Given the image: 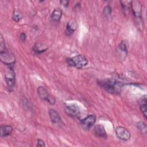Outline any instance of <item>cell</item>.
<instances>
[{
	"mask_svg": "<svg viewBox=\"0 0 147 147\" xmlns=\"http://www.w3.org/2000/svg\"><path fill=\"white\" fill-rule=\"evenodd\" d=\"M130 9L134 16L137 27L140 30H143L144 23L142 16V5L141 2L139 1H131Z\"/></svg>",
	"mask_w": 147,
	"mask_h": 147,
	"instance_id": "7a4b0ae2",
	"label": "cell"
},
{
	"mask_svg": "<svg viewBox=\"0 0 147 147\" xmlns=\"http://www.w3.org/2000/svg\"><path fill=\"white\" fill-rule=\"evenodd\" d=\"M65 109L67 114L72 118H79L80 115V109L76 103H65Z\"/></svg>",
	"mask_w": 147,
	"mask_h": 147,
	"instance_id": "52a82bcc",
	"label": "cell"
},
{
	"mask_svg": "<svg viewBox=\"0 0 147 147\" xmlns=\"http://www.w3.org/2000/svg\"><path fill=\"white\" fill-rule=\"evenodd\" d=\"M121 3V6L122 7L123 9V10L125 11L126 10H128L129 9H130L131 7V1H120Z\"/></svg>",
	"mask_w": 147,
	"mask_h": 147,
	"instance_id": "ffe728a7",
	"label": "cell"
},
{
	"mask_svg": "<svg viewBox=\"0 0 147 147\" xmlns=\"http://www.w3.org/2000/svg\"><path fill=\"white\" fill-rule=\"evenodd\" d=\"M95 122V115L94 114H91L82 119L80 122V125L83 129L85 130H88L94 125Z\"/></svg>",
	"mask_w": 147,
	"mask_h": 147,
	"instance_id": "ba28073f",
	"label": "cell"
},
{
	"mask_svg": "<svg viewBox=\"0 0 147 147\" xmlns=\"http://www.w3.org/2000/svg\"><path fill=\"white\" fill-rule=\"evenodd\" d=\"M49 115L50 119L53 123L58 125L59 126L61 124H63L59 114L54 109H51L49 110Z\"/></svg>",
	"mask_w": 147,
	"mask_h": 147,
	"instance_id": "8fae6325",
	"label": "cell"
},
{
	"mask_svg": "<svg viewBox=\"0 0 147 147\" xmlns=\"http://www.w3.org/2000/svg\"><path fill=\"white\" fill-rule=\"evenodd\" d=\"M137 127L140 131L143 134H146L147 133V126L145 122L140 121L137 123Z\"/></svg>",
	"mask_w": 147,
	"mask_h": 147,
	"instance_id": "e0dca14e",
	"label": "cell"
},
{
	"mask_svg": "<svg viewBox=\"0 0 147 147\" xmlns=\"http://www.w3.org/2000/svg\"><path fill=\"white\" fill-rule=\"evenodd\" d=\"M62 15H63L62 10L59 9H54L53 11H52L50 16V18L51 21L53 22H59L60 21Z\"/></svg>",
	"mask_w": 147,
	"mask_h": 147,
	"instance_id": "5bb4252c",
	"label": "cell"
},
{
	"mask_svg": "<svg viewBox=\"0 0 147 147\" xmlns=\"http://www.w3.org/2000/svg\"><path fill=\"white\" fill-rule=\"evenodd\" d=\"M0 59L7 66H13L16 62L14 55L9 52L6 48L4 50L0 51Z\"/></svg>",
	"mask_w": 147,
	"mask_h": 147,
	"instance_id": "5b68a950",
	"label": "cell"
},
{
	"mask_svg": "<svg viewBox=\"0 0 147 147\" xmlns=\"http://www.w3.org/2000/svg\"><path fill=\"white\" fill-rule=\"evenodd\" d=\"M112 11V9L110 5H107L106 6L103 10V14L105 16L107 17L109 16H110L111 13Z\"/></svg>",
	"mask_w": 147,
	"mask_h": 147,
	"instance_id": "44dd1931",
	"label": "cell"
},
{
	"mask_svg": "<svg viewBox=\"0 0 147 147\" xmlns=\"http://www.w3.org/2000/svg\"><path fill=\"white\" fill-rule=\"evenodd\" d=\"M37 94L41 99L47 101L50 105H53L55 103L56 98L50 94L48 91L44 87L39 86L37 88Z\"/></svg>",
	"mask_w": 147,
	"mask_h": 147,
	"instance_id": "8992f818",
	"label": "cell"
},
{
	"mask_svg": "<svg viewBox=\"0 0 147 147\" xmlns=\"http://www.w3.org/2000/svg\"><path fill=\"white\" fill-rule=\"evenodd\" d=\"M92 133L96 137L102 138H107V134L105 127L101 125H96L95 126L92 130Z\"/></svg>",
	"mask_w": 147,
	"mask_h": 147,
	"instance_id": "30bf717a",
	"label": "cell"
},
{
	"mask_svg": "<svg viewBox=\"0 0 147 147\" xmlns=\"http://www.w3.org/2000/svg\"><path fill=\"white\" fill-rule=\"evenodd\" d=\"M66 62L69 66L82 69L88 64V60L83 55H78L74 57L67 58Z\"/></svg>",
	"mask_w": 147,
	"mask_h": 147,
	"instance_id": "3957f363",
	"label": "cell"
},
{
	"mask_svg": "<svg viewBox=\"0 0 147 147\" xmlns=\"http://www.w3.org/2000/svg\"><path fill=\"white\" fill-rule=\"evenodd\" d=\"M76 29V25L75 23L68 22L66 26V29L65 30V35L67 36H71L74 34Z\"/></svg>",
	"mask_w": 147,
	"mask_h": 147,
	"instance_id": "2e32d148",
	"label": "cell"
},
{
	"mask_svg": "<svg viewBox=\"0 0 147 147\" xmlns=\"http://www.w3.org/2000/svg\"><path fill=\"white\" fill-rule=\"evenodd\" d=\"M146 97L145 95L144 96H142L139 100V106L140 109L142 113V115H144L145 119H147V115H146Z\"/></svg>",
	"mask_w": 147,
	"mask_h": 147,
	"instance_id": "9a60e30c",
	"label": "cell"
},
{
	"mask_svg": "<svg viewBox=\"0 0 147 147\" xmlns=\"http://www.w3.org/2000/svg\"><path fill=\"white\" fill-rule=\"evenodd\" d=\"M115 134L117 137L122 141H128L131 137L130 132L123 126H117L115 129Z\"/></svg>",
	"mask_w": 147,
	"mask_h": 147,
	"instance_id": "9c48e42d",
	"label": "cell"
},
{
	"mask_svg": "<svg viewBox=\"0 0 147 147\" xmlns=\"http://www.w3.org/2000/svg\"><path fill=\"white\" fill-rule=\"evenodd\" d=\"M20 40L22 42L25 41L26 40V34L24 32H22L20 34Z\"/></svg>",
	"mask_w": 147,
	"mask_h": 147,
	"instance_id": "603a6c76",
	"label": "cell"
},
{
	"mask_svg": "<svg viewBox=\"0 0 147 147\" xmlns=\"http://www.w3.org/2000/svg\"><path fill=\"white\" fill-rule=\"evenodd\" d=\"M60 3L64 7H67L69 5V1H66V0H63V1H60Z\"/></svg>",
	"mask_w": 147,
	"mask_h": 147,
	"instance_id": "cb8c5ba5",
	"label": "cell"
},
{
	"mask_svg": "<svg viewBox=\"0 0 147 147\" xmlns=\"http://www.w3.org/2000/svg\"><path fill=\"white\" fill-rule=\"evenodd\" d=\"M4 75L9 91H13L16 84V75L13 66H7L5 70Z\"/></svg>",
	"mask_w": 147,
	"mask_h": 147,
	"instance_id": "277c9868",
	"label": "cell"
},
{
	"mask_svg": "<svg viewBox=\"0 0 147 147\" xmlns=\"http://www.w3.org/2000/svg\"><path fill=\"white\" fill-rule=\"evenodd\" d=\"M12 18L14 21L19 22L22 18V15L19 11L14 10Z\"/></svg>",
	"mask_w": 147,
	"mask_h": 147,
	"instance_id": "d6986e66",
	"label": "cell"
},
{
	"mask_svg": "<svg viewBox=\"0 0 147 147\" xmlns=\"http://www.w3.org/2000/svg\"><path fill=\"white\" fill-rule=\"evenodd\" d=\"M119 49L120 50L124 53V54H125L126 55H127L128 53V50H127V42L125 40H123L121 41V42L120 43L119 45Z\"/></svg>",
	"mask_w": 147,
	"mask_h": 147,
	"instance_id": "ac0fdd59",
	"label": "cell"
},
{
	"mask_svg": "<svg viewBox=\"0 0 147 147\" xmlns=\"http://www.w3.org/2000/svg\"><path fill=\"white\" fill-rule=\"evenodd\" d=\"M48 47L47 45H45V44L41 43V42H37L36 43L33 48H32V51L37 55H40L41 54L47 51V50L48 49Z\"/></svg>",
	"mask_w": 147,
	"mask_h": 147,
	"instance_id": "7c38bea8",
	"label": "cell"
},
{
	"mask_svg": "<svg viewBox=\"0 0 147 147\" xmlns=\"http://www.w3.org/2000/svg\"><path fill=\"white\" fill-rule=\"evenodd\" d=\"M13 127L10 125H3L0 127V136L1 137H5L9 136L13 131Z\"/></svg>",
	"mask_w": 147,
	"mask_h": 147,
	"instance_id": "4fadbf2b",
	"label": "cell"
},
{
	"mask_svg": "<svg viewBox=\"0 0 147 147\" xmlns=\"http://www.w3.org/2000/svg\"><path fill=\"white\" fill-rule=\"evenodd\" d=\"M98 84L107 92L111 94H119L121 92L123 84L114 79H107L98 81Z\"/></svg>",
	"mask_w": 147,
	"mask_h": 147,
	"instance_id": "6da1fadb",
	"label": "cell"
},
{
	"mask_svg": "<svg viewBox=\"0 0 147 147\" xmlns=\"http://www.w3.org/2000/svg\"><path fill=\"white\" fill-rule=\"evenodd\" d=\"M37 146H39V147H42V146L44 147V146H45V144L44 141L42 140L39 138V139L37 140Z\"/></svg>",
	"mask_w": 147,
	"mask_h": 147,
	"instance_id": "7402d4cb",
	"label": "cell"
}]
</instances>
